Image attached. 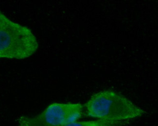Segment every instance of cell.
Returning <instances> with one entry per match:
<instances>
[{
	"instance_id": "obj_2",
	"label": "cell",
	"mask_w": 158,
	"mask_h": 126,
	"mask_svg": "<svg viewBox=\"0 0 158 126\" xmlns=\"http://www.w3.org/2000/svg\"><path fill=\"white\" fill-rule=\"evenodd\" d=\"M38 49L39 43L32 31L0 11V59H24Z\"/></svg>"
},
{
	"instance_id": "obj_1",
	"label": "cell",
	"mask_w": 158,
	"mask_h": 126,
	"mask_svg": "<svg viewBox=\"0 0 158 126\" xmlns=\"http://www.w3.org/2000/svg\"><path fill=\"white\" fill-rule=\"evenodd\" d=\"M85 107L89 117L109 121H125L140 117L145 112L127 97L112 90L93 95Z\"/></svg>"
},
{
	"instance_id": "obj_4",
	"label": "cell",
	"mask_w": 158,
	"mask_h": 126,
	"mask_svg": "<svg viewBox=\"0 0 158 126\" xmlns=\"http://www.w3.org/2000/svg\"><path fill=\"white\" fill-rule=\"evenodd\" d=\"M125 121L114 122L98 119L96 120L72 122L64 126H121Z\"/></svg>"
},
{
	"instance_id": "obj_3",
	"label": "cell",
	"mask_w": 158,
	"mask_h": 126,
	"mask_svg": "<svg viewBox=\"0 0 158 126\" xmlns=\"http://www.w3.org/2000/svg\"><path fill=\"white\" fill-rule=\"evenodd\" d=\"M83 110L80 103H53L37 116H21L18 126H64L81 117Z\"/></svg>"
}]
</instances>
